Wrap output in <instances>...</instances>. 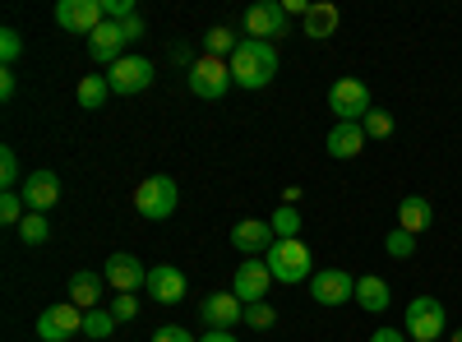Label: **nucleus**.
I'll return each mask as SVG.
<instances>
[{
	"mask_svg": "<svg viewBox=\"0 0 462 342\" xmlns=\"http://www.w3.org/2000/svg\"><path fill=\"white\" fill-rule=\"evenodd\" d=\"M226 88H231V65L217 60V56H199L195 69H189V93L204 97V102H217Z\"/></svg>",
	"mask_w": 462,
	"mask_h": 342,
	"instance_id": "7",
	"label": "nucleus"
},
{
	"mask_svg": "<svg viewBox=\"0 0 462 342\" xmlns=\"http://www.w3.org/2000/svg\"><path fill=\"white\" fill-rule=\"evenodd\" d=\"M337 5H310V14H305V37H315V42H328V37L337 32Z\"/></svg>",
	"mask_w": 462,
	"mask_h": 342,
	"instance_id": "23",
	"label": "nucleus"
},
{
	"mask_svg": "<svg viewBox=\"0 0 462 342\" xmlns=\"http://www.w3.org/2000/svg\"><path fill=\"white\" fill-rule=\"evenodd\" d=\"M0 97H14V69H0Z\"/></svg>",
	"mask_w": 462,
	"mask_h": 342,
	"instance_id": "40",
	"label": "nucleus"
},
{
	"mask_svg": "<svg viewBox=\"0 0 462 342\" xmlns=\"http://www.w3.org/2000/svg\"><path fill=\"white\" fill-rule=\"evenodd\" d=\"M245 324L250 328H273L278 324V310L268 306V300H254V306H245Z\"/></svg>",
	"mask_w": 462,
	"mask_h": 342,
	"instance_id": "32",
	"label": "nucleus"
},
{
	"mask_svg": "<svg viewBox=\"0 0 462 342\" xmlns=\"http://www.w3.org/2000/svg\"><path fill=\"white\" fill-rule=\"evenodd\" d=\"M125 28L116 23V19H106L93 37H88V56L97 60V65H116V60H125Z\"/></svg>",
	"mask_w": 462,
	"mask_h": 342,
	"instance_id": "18",
	"label": "nucleus"
},
{
	"mask_svg": "<svg viewBox=\"0 0 462 342\" xmlns=\"http://www.w3.org/2000/svg\"><path fill=\"white\" fill-rule=\"evenodd\" d=\"M23 217H28V204H23L19 189H0V222L19 232V222H23Z\"/></svg>",
	"mask_w": 462,
	"mask_h": 342,
	"instance_id": "27",
	"label": "nucleus"
},
{
	"mask_svg": "<svg viewBox=\"0 0 462 342\" xmlns=\"http://www.w3.org/2000/svg\"><path fill=\"white\" fill-rule=\"evenodd\" d=\"M268 263V273H273V282H305V278H315V259L310 250H305V241H273L263 254Z\"/></svg>",
	"mask_w": 462,
	"mask_h": 342,
	"instance_id": "2",
	"label": "nucleus"
},
{
	"mask_svg": "<svg viewBox=\"0 0 462 342\" xmlns=\"http://www.w3.org/2000/svg\"><path fill=\"white\" fill-rule=\"evenodd\" d=\"M361 125H365V139H389L393 134V116H389V111H370Z\"/></svg>",
	"mask_w": 462,
	"mask_h": 342,
	"instance_id": "33",
	"label": "nucleus"
},
{
	"mask_svg": "<svg viewBox=\"0 0 462 342\" xmlns=\"http://www.w3.org/2000/svg\"><path fill=\"white\" fill-rule=\"evenodd\" d=\"M389 300H393V291H389V282H383V278H374V273H361L356 278V306L361 310L379 315V310H389Z\"/></svg>",
	"mask_w": 462,
	"mask_h": 342,
	"instance_id": "22",
	"label": "nucleus"
},
{
	"mask_svg": "<svg viewBox=\"0 0 462 342\" xmlns=\"http://www.w3.org/2000/svg\"><path fill=\"white\" fill-rule=\"evenodd\" d=\"M245 37H254V42H278V37H287L282 0H259V5H250L245 10Z\"/></svg>",
	"mask_w": 462,
	"mask_h": 342,
	"instance_id": "6",
	"label": "nucleus"
},
{
	"mask_svg": "<svg viewBox=\"0 0 462 342\" xmlns=\"http://www.w3.org/2000/svg\"><path fill=\"white\" fill-rule=\"evenodd\" d=\"M383 250H389L393 259H411V254H416V236L402 232V226H393V232L383 236Z\"/></svg>",
	"mask_w": 462,
	"mask_h": 342,
	"instance_id": "30",
	"label": "nucleus"
},
{
	"mask_svg": "<svg viewBox=\"0 0 462 342\" xmlns=\"http://www.w3.org/2000/svg\"><path fill=\"white\" fill-rule=\"evenodd\" d=\"M102 278H106V287L116 291V296H134L139 287H148V269L134 259V254H111L106 263H102Z\"/></svg>",
	"mask_w": 462,
	"mask_h": 342,
	"instance_id": "9",
	"label": "nucleus"
},
{
	"mask_svg": "<svg viewBox=\"0 0 462 342\" xmlns=\"http://www.w3.org/2000/svg\"><path fill=\"white\" fill-rule=\"evenodd\" d=\"M106 310L116 315V324H121V319H134V315H139V296H111Z\"/></svg>",
	"mask_w": 462,
	"mask_h": 342,
	"instance_id": "35",
	"label": "nucleus"
},
{
	"mask_svg": "<svg viewBox=\"0 0 462 342\" xmlns=\"http://www.w3.org/2000/svg\"><path fill=\"white\" fill-rule=\"evenodd\" d=\"M430 222H435V204H430L426 195H407V199L398 204V226H402V232L420 236Z\"/></svg>",
	"mask_w": 462,
	"mask_h": 342,
	"instance_id": "20",
	"label": "nucleus"
},
{
	"mask_svg": "<svg viewBox=\"0 0 462 342\" xmlns=\"http://www.w3.org/2000/svg\"><path fill=\"white\" fill-rule=\"evenodd\" d=\"M310 296L319 306H346V300H356V278L342 269H324L310 278Z\"/></svg>",
	"mask_w": 462,
	"mask_h": 342,
	"instance_id": "15",
	"label": "nucleus"
},
{
	"mask_svg": "<svg viewBox=\"0 0 462 342\" xmlns=\"http://www.w3.org/2000/svg\"><path fill=\"white\" fill-rule=\"evenodd\" d=\"M56 23H60L65 32H84V37H93V32L106 23L102 0H60V5H56Z\"/></svg>",
	"mask_w": 462,
	"mask_h": 342,
	"instance_id": "11",
	"label": "nucleus"
},
{
	"mask_svg": "<svg viewBox=\"0 0 462 342\" xmlns=\"http://www.w3.org/2000/svg\"><path fill=\"white\" fill-rule=\"evenodd\" d=\"M102 282H106L102 273L79 269V273L69 278V296H65V300H74L79 310H97V306H102Z\"/></svg>",
	"mask_w": 462,
	"mask_h": 342,
	"instance_id": "21",
	"label": "nucleus"
},
{
	"mask_svg": "<svg viewBox=\"0 0 462 342\" xmlns=\"http://www.w3.org/2000/svg\"><path fill=\"white\" fill-rule=\"evenodd\" d=\"M74 333H84V310L74 300H60V306H47L37 315V337L42 342H65Z\"/></svg>",
	"mask_w": 462,
	"mask_h": 342,
	"instance_id": "8",
	"label": "nucleus"
},
{
	"mask_svg": "<svg viewBox=\"0 0 462 342\" xmlns=\"http://www.w3.org/2000/svg\"><path fill=\"white\" fill-rule=\"evenodd\" d=\"M19 195H23L28 213H47L60 199V180H56V171H28L23 185H19Z\"/></svg>",
	"mask_w": 462,
	"mask_h": 342,
	"instance_id": "17",
	"label": "nucleus"
},
{
	"mask_svg": "<svg viewBox=\"0 0 462 342\" xmlns=\"http://www.w3.org/2000/svg\"><path fill=\"white\" fill-rule=\"evenodd\" d=\"M185 273L176 269V263H158V269H148V296L158 300V306H176V300H185Z\"/></svg>",
	"mask_w": 462,
	"mask_h": 342,
	"instance_id": "19",
	"label": "nucleus"
},
{
	"mask_svg": "<svg viewBox=\"0 0 462 342\" xmlns=\"http://www.w3.org/2000/svg\"><path fill=\"white\" fill-rule=\"evenodd\" d=\"M268 222H273V236H278V241H300V213H296V208L278 204V213L268 217Z\"/></svg>",
	"mask_w": 462,
	"mask_h": 342,
	"instance_id": "28",
	"label": "nucleus"
},
{
	"mask_svg": "<svg viewBox=\"0 0 462 342\" xmlns=\"http://www.w3.org/2000/svg\"><path fill=\"white\" fill-rule=\"evenodd\" d=\"M268 287H273V273H268V263H263V259H241L236 278H231V291H236L241 306H254V300H263Z\"/></svg>",
	"mask_w": 462,
	"mask_h": 342,
	"instance_id": "13",
	"label": "nucleus"
},
{
	"mask_svg": "<svg viewBox=\"0 0 462 342\" xmlns=\"http://www.w3.org/2000/svg\"><path fill=\"white\" fill-rule=\"evenodd\" d=\"M241 47V37L231 28H208L204 32V56H217V60H231V51Z\"/></svg>",
	"mask_w": 462,
	"mask_h": 342,
	"instance_id": "25",
	"label": "nucleus"
},
{
	"mask_svg": "<svg viewBox=\"0 0 462 342\" xmlns=\"http://www.w3.org/2000/svg\"><path fill=\"white\" fill-rule=\"evenodd\" d=\"M121 28H125V42H139V37H143V19H139V14L121 19Z\"/></svg>",
	"mask_w": 462,
	"mask_h": 342,
	"instance_id": "38",
	"label": "nucleus"
},
{
	"mask_svg": "<svg viewBox=\"0 0 462 342\" xmlns=\"http://www.w3.org/2000/svg\"><path fill=\"white\" fill-rule=\"evenodd\" d=\"M19 51H23V37L14 28H0V60H5V69L19 60Z\"/></svg>",
	"mask_w": 462,
	"mask_h": 342,
	"instance_id": "34",
	"label": "nucleus"
},
{
	"mask_svg": "<svg viewBox=\"0 0 462 342\" xmlns=\"http://www.w3.org/2000/svg\"><path fill=\"white\" fill-rule=\"evenodd\" d=\"M365 125L361 121H337L333 130H328V139H324V148H328V158H337V162H346V158H361L365 153Z\"/></svg>",
	"mask_w": 462,
	"mask_h": 342,
	"instance_id": "16",
	"label": "nucleus"
},
{
	"mask_svg": "<svg viewBox=\"0 0 462 342\" xmlns=\"http://www.w3.org/2000/svg\"><path fill=\"white\" fill-rule=\"evenodd\" d=\"M296 199H300V189H296V185H287V189H282V204H287V208H296Z\"/></svg>",
	"mask_w": 462,
	"mask_h": 342,
	"instance_id": "43",
	"label": "nucleus"
},
{
	"mask_svg": "<svg viewBox=\"0 0 462 342\" xmlns=\"http://www.w3.org/2000/svg\"><path fill=\"white\" fill-rule=\"evenodd\" d=\"M152 60H143V56H125V60H116L111 65V74H106V84H111V93H121V97H134V93H143L148 84H152Z\"/></svg>",
	"mask_w": 462,
	"mask_h": 342,
	"instance_id": "10",
	"label": "nucleus"
},
{
	"mask_svg": "<svg viewBox=\"0 0 462 342\" xmlns=\"http://www.w3.org/2000/svg\"><path fill=\"white\" fill-rule=\"evenodd\" d=\"M328 111L337 121H365L370 116V88L361 84V79H337L333 88H328Z\"/></svg>",
	"mask_w": 462,
	"mask_h": 342,
	"instance_id": "5",
	"label": "nucleus"
},
{
	"mask_svg": "<svg viewBox=\"0 0 462 342\" xmlns=\"http://www.w3.org/2000/svg\"><path fill=\"white\" fill-rule=\"evenodd\" d=\"M273 241H278L273 222H263V217H241L236 226H231V245H236L245 259H263Z\"/></svg>",
	"mask_w": 462,
	"mask_h": 342,
	"instance_id": "14",
	"label": "nucleus"
},
{
	"mask_svg": "<svg viewBox=\"0 0 462 342\" xmlns=\"http://www.w3.org/2000/svg\"><path fill=\"white\" fill-rule=\"evenodd\" d=\"M448 342H462V328H457V333H453V337H448Z\"/></svg>",
	"mask_w": 462,
	"mask_h": 342,
	"instance_id": "44",
	"label": "nucleus"
},
{
	"mask_svg": "<svg viewBox=\"0 0 462 342\" xmlns=\"http://www.w3.org/2000/svg\"><path fill=\"white\" fill-rule=\"evenodd\" d=\"M84 333H88V337H97V342H102V337H111V333H116V315H111V310H102V306H97V310H84Z\"/></svg>",
	"mask_w": 462,
	"mask_h": 342,
	"instance_id": "29",
	"label": "nucleus"
},
{
	"mask_svg": "<svg viewBox=\"0 0 462 342\" xmlns=\"http://www.w3.org/2000/svg\"><path fill=\"white\" fill-rule=\"evenodd\" d=\"M171 60H176V65H185V69H195V56H189V47H180V42L171 47Z\"/></svg>",
	"mask_w": 462,
	"mask_h": 342,
	"instance_id": "41",
	"label": "nucleus"
},
{
	"mask_svg": "<svg viewBox=\"0 0 462 342\" xmlns=\"http://www.w3.org/2000/svg\"><path fill=\"white\" fill-rule=\"evenodd\" d=\"M444 328H448V315H444V306H439L435 296H411L407 300L402 333L411 342H435V337H444Z\"/></svg>",
	"mask_w": 462,
	"mask_h": 342,
	"instance_id": "3",
	"label": "nucleus"
},
{
	"mask_svg": "<svg viewBox=\"0 0 462 342\" xmlns=\"http://www.w3.org/2000/svg\"><path fill=\"white\" fill-rule=\"evenodd\" d=\"M152 342H199V337H189L180 324H162L158 333H152Z\"/></svg>",
	"mask_w": 462,
	"mask_h": 342,
	"instance_id": "37",
	"label": "nucleus"
},
{
	"mask_svg": "<svg viewBox=\"0 0 462 342\" xmlns=\"http://www.w3.org/2000/svg\"><path fill=\"white\" fill-rule=\"evenodd\" d=\"M199 319H204L213 333H231L236 324H245V306L236 300V291H213V296H204Z\"/></svg>",
	"mask_w": 462,
	"mask_h": 342,
	"instance_id": "12",
	"label": "nucleus"
},
{
	"mask_svg": "<svg viewBox=\"0 0 462 342\" xmlns=\"http://www.w3.org/2000/svg\"><path fill=\"white\" fill-rule=\"evenodd\" d=\"M231 84H241V88H268L273 84V74H278V47L273 42H254V37H241V47L231 51Z\"/></svg>",
	"mask_w": 462,
	"mask_h": 342,
	"instance_id": "1",
	"label": "nucleus"
},
{
	"mask_svg": "<svg viewBox=\"0 0 462 342\" xmlns=\"http://www.w3.org/2000/svg\"><path fill=\"white\" fill-rule=\"evenodd\" d=\"M370 342H411L407 333H398V328H374L370 333Z\"/></svg>",
	"mask_w": 462,
	"mask_h": 342,
	"instance_id": "39",
	"label": "nucleus"
},
{
	"mask_svg": "<svg viewBox=\"0 0 462 342\" xmlns=\"http://www.w3.org/2000/svg\"><path fill=\"white\" fill-rule=\"evenodd\" d=\"M176 204H180V189H176L171 176H148V180L134 189V208H139V217H148V222H167V217L176 213Z\"/></svg>",
	"mask_w": 462,
	"mask_h": 342,
	"instance_id": "4",
	"label": "nucleus"
},
{
	"mask_svg": "<svg viewBox=\"0 0 462 342\" xmlns=\"http://www.w3.org/2000/svg\"><path fill=\"white\" fill-rule=\"evenodd\" d=\"M106 97H111L106 74H84V79H79V106H84V111H102Z\"/></svg>",
	"mask_w": 462,
	"mask_h": 342,
	"instance_id": "24",
	"label": "nucleus"
},
{
	"mask_svg": "<svg viewBox=\"0 0 462 342\" xmlns=\"http://www.w3.org/2000/svg\"><path fill=\"white\" fill-rule=\"evenodd\" d=\"M0 185H5V189H19V185H23V176H19V153H14V148H0Z\"/></svg>",
	"mask_w": 462,
	"mask_h": 342,
	"instance_id": "31",
	"label": "nucleus"
},
{
	"mask_svg": "<svg viewBox=\"0 0 462 342\" xmlns=\"http://www.w3.org/2000/svg\"><path fill=\"white\" fill-rule=\"evenodd\" d=\"M19 241H23V245H47V241H51L47 213H28V217L19 222Z\"/></svg>",
	"mask_w": 462,
	"mask_h": 342,
	"instance_id": "26",
	"label": "nucleus"
},
{
	"mask_svg": "<svg viewBox=\"0 0 462 342\" xmlns=\"http://www.w3.org/2000/svg\"><path fill=\"white\" fill-rule=\"evenodd\" d=\"M102 14L121 23V19H130V14H134V0H102Z\"/></svg>",
	"mask_w": 462,
	"mask_h": 342,
	"instance_id": "36",
	"label": "nucleus"
},
{
	"mask_svg": "<svg viewBox=\"0 0 462 342\" xmlns=\"http://www.w3.org/2000/svg\"><path fill=\"white\" fill-rule=\"evenodd\" d=\"M199 342H241V337H236V333H213V328H208Z\"/></svg>",
	"mask_w": 462,
	"mask_h": 342,
	"instance_id": "42",
	"label": "nucleus"
}]
</instances>
